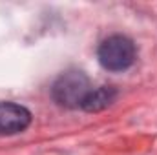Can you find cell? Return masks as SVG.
<instances>
[{
	"label": "cell",
	"mask_w": 157,
	"mask_h": 155,
	"mask_svg": "<svg viewBox=\"0 0 157 155\" xmlns=\"http://www.w3.org/2000/svg\"><path fill=\"white\" fill-rule=\"evenodd\" d=\"M90 91H91L90 78L80 70H68L60 73L51 88V95L55 102L70 110L82 108V102Z\"/></svg>",
	"instance_id": "6da1fadb"
},
{
	"label": "cell",
	"mask_w": 157,
	"mask_h": 155,
	"mask_svg": "<svg viewBox=\"0 0 157 155\" xmlns=\"http://www.w3.org/2000/svg\"><path fill=\"white\" fill-rule=\"evenodd\" d=\"M99 62L108 71H124L128 70L137 57L133 40L126 35H112L101 42L97 49Z\"/></svg>",
	"instance_id": "7a4b0ae2"
},
{
	"label": "cell",
	"mask_w": 157,
	"mask_h": 155,
	"mask_svg": "<svg viewBox=\"0 0 157 155\" xmlns=\"http://www.w3.org/2000/svg\"><path fill=\"white\" fill-rule=\"evenodd\" d=\"M31 124V112L15 102H0V135H17Z\"/></svg>",
	"instance_id": "3957f363"
},
{
	"label": "cell",
	"mask_w": 157,
	"mask_h": 155,
	"mask_svg": "<svg viewBox=\"0 0 157 155\" xmlns=\"http://www.w3.org/2000/svg\"><path fill=\"white\" fill-rule=\"evenodd\" d=\"M117 99V89L113 86H99V88H91V91L88 93V97L82 102V110L84 112H101L104 108H108L113 100Z\"/></svg>",
	"instance_id": "277c9868"
}]
</instances>
